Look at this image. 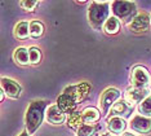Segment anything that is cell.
I'll return each mask as SVG.
<instances>
[{
  "mask_svg": "<svg viewBox=\"0 0 151 136\" xmlns=\"http://www.w3.org/2000/svg\"><path fill=\"white\" fill-rule=\"evenodd\" d=\"M48 106V103L45 100H35L29 105L25 116V123H26V131L30 135L35 134L36 130L42 126L44 116H45V109Z\"/></svg>",
  "mask_w": 151,
  "mask_h": 136,
  "instance_id": "obj_1",
  "label": "cell"
},
{
  "mask_svg": "<svg viewBox=\"0 0 151 136\" xmlns=\"http://www.w3.org/2000/svg\"><path fill=\"white\" fill-rule=\"evenodd\" d=\"M110 3L109 1H92L88 10V20L94 30H102L110 17Z\"/></svg>",
  "mask_w": 151,
  "mask_h": 136,
  "instance_id": "obj_2",
  "label": "cell"
},
{
  "mask_svg": "<svg viewBox=\"0 0 151 136\" xmlns=\"http://www.w3.org/2000/svg\"><path fill=\"white\" fill-rule=\"evenodd\" d=\"M112 12L116 18L122 21H132L134 18L133 15L136 13V4L133 1H124V0L114 1L112 3Z\"/></svg>",
  "mask_w": 151,
  "mask_h": 136,
  "instance_id": "obj_3",
  "label": "cell"
},
{
  "mask_svg": "<svg viewBox=\"0 0 151 136\" xmlns=\"http://www.w3.org/2000/svg\"><path fill=\"white\" fill-rule=\"evenodd\" d=\"M119 97H120V91L118 88H112L111 87V88L104 91L101 99H99V108H101L104 116H106L112 109V106L116 104Z\"/></svg>",
  "mask_w": 151,
  "mask_h": 136,
  "instance_id": "obj_4",
  "label": "cell"
},
{
  "mask_svg": "<svg viewBox=\"0 0 151 136\" xmlns=\"http://www.w3.org/2000/svg\"><path fill=\"white\" fill-rule=\"evenodd\" d=\"M151 25V18L147 13H138L134 16V18L129 22L128 27L133 33H145L150 29Z\"/></svg>",
  "mask_w": 151,
  "mask_h": 136,
  "instance_id": "obj_5",
  "label": "cell"
},
{
  "mask_svg": "<svg viewBox=\"0 0 151 136\" xmlns=\"http://www.w3.org/2000/svg\"><path fill=\"white\" fill-rule=\"evenodd\" d=\"M149 89L147 88H137V87H133V88H128L125 92L124 100L129 104L130 106L134 105V104H141L146 97H149Z\"/></svg>",
  "mask_w": 151,
  "mask_h": 136,
  "instance_id": "obj_6",
  "label": "cell"
},
{
  "mask_svg": "<svg viewBox=\"0 0 151 136\" xmlns=\"http://www.w3.org/2000/svg\"><path fill=\"white\" fill-rule=\"evenodd\" d=\"M150 81V75L146 68L136 66L132 71V84L137 88H145V86Z\"/></svg>",
  "mask_w": 151,
  "mask_h": 136,
  "instance_id": "obj_7",
  "label": "cell"
},
{
  "mask_svg": "<svg viewBox=\"0 0 151 136\" xmlns=\"http://www.w3.org/2000/svg\"><path fill=\"white\" fill-rule=\"evenodd\" d=\"M130 128L138 134H149L151 132V118L143 117L141 114L134 116L130 121Z\"/></svg>",
  "mask_w": 151,
  "mask_h": 136,
  "instance_id": "obj_8",
  "label": "cell"
},
{
  "mask_svg": "<svg viewBox=\"0 0 151 136\" xmlns=\"http://www.w3.org/2000/svg\"><path fill=\"white\" fill-rule=\"evenodd\" d=\"M1 89L11 99H18L22 93L21 86L11 78H1Z\"/></svg>",
  "mask_w": 151,
  "mask_h": 136,
  "instance_id": "obj_9",
  "label": "cell"
},
{
  "mask_svg": "<svg viewBox=\"0 0 151 136\" xmlns=\"http://www.w3.org/2000/svg\"><path fill=\"white\" fill-rule=\"evenodd\" d=\"M88 91H89V84L88 83H80V84H75V86L67 87L63 92L67 93V95H70L75 101H76V103H79V101H81L85 97V95L88 93Z\"/></svg>",
  "mask_w": 151,
  "mask_h": 136,
  "instance_id": "obj_10",
  "label": "cell"
},
{
  "mask_svg": "<svg viewBox=\"0 0 151 136\" xmlns=\"http://www.w3.org/2000/svg\"><path fill=\"white\" fill-rule=\"evenodd\" d=\"M76 105H78L76 101L70 95H67V93H65V92L61 96H58V99H57V106L60 108L63 113H68V114L74 113Z\"/></svg>",
  "mask_w": 151,
  "mask_h": 136,
  "instance_id": "obj_11",
  "label": "cell"
},
{
  "mask_svg": "<svg viewBox=\"0 0 151 136\" xmlns=\"http://www.w3.org/2000/svg\"><path fill=\"white\" fill-rule=\"evenodd\" d=\"M47 119L52 124H61L65 121V113L57 105H50L47 109Z\"/></svg>",
  "mask_w": 151,
  "mask_h": 136,
  "instance_id": "obj_12",
  "label": "cell"
},
{
  "mask_svg": "<svg viewBox=\"0 0 151 136\" xmlns=\"http://www.w3.org/2000/svg\"><path fill=\"white\" fill-rule=\"evenodd\" d=\"M130 111H132V106H130L125 100H123V101H118V103L112 106V109L110 110V113H111L112 117L125 118L130 114Z\"/></svg>",
  "mask_w": 151,
  "mask_h": 136,
  "instance_id": "obj_13",
  "label": "cell"
},
{
  "mask_svg": "<svg viewBox=\"0 0 151 136\" xmlns=\"http://www.w3.org/2000/svg\"><path fill=\"white\" fill-rule=\"evenodd\" d=\"M107 128L111 134H122L127 128V122L122 117H112L107 122Z\"/></svg>",
  "mask_w": 151,
  "mask_h": 136,
  "instance_id": "obj_14",
  "label": "cell"
},
{
  "mask_svg": "<svg viewBox=\"0 0 151 136\" xmlns=\"http://www.w3.org/2000/svg\"><path fill=\"white\" fill-rule=\"evenodd\" d=\"M14 36L17 39H27L30 36V23L26 21H21L14 26Z\"/></svg>",
  "mask_w": 151,
  "mask_h": 136,
  "instance_id": "obj_15",
  "label": "cell"
},
{
  "mask_svg": "<svg viewBox=\"0 0 151 136\" xmlns=\"http://www.w3.org/2000/svg\"><path fill=\"white\" fill-rule=\"evenodd\" d=\"M13 58H14L16 62L19 64V65H29L30 64V52H29L27 48L19 47L14 51Z\"/></svg>",
  "mask_w": 151,
  "mask_h": 136,
  "instance_id": "obj_16",
  "label": "cell"
},
{
  "mask_svg": "<svg viewBox=\"0 0 151 136\" xmlns=\"http://www.w3.org/2000/svg\"><path fill=\"white\" fill-rule=\"evenodd\" d=\"M81 116H83V121L88 124H93L101 117L98 109H96V108H85L83 110V113H81Z\"/></svg>",
  "mask_w": 151,
  "mask_h": 136,
  "instance_id": "obj_17",
  "label": "cell"
},
{
  "mask_svg": "<svg viewBox=\"0 0 151 136\" xmlns=\"http://www.w3.org/2000/svg\"><path fill=\"white\" fill-rule=\"evenodd\" d=\"M120 30V21L119 18H116L115 16L110 17V18L106 21L105 26H104V31L109 35H114Z\"/></svg>",
  "mask_w": 151,
  "mask_h": 136,
  "instance_id": "obj_18",
  "label": "cell"
},
{
  "mask_svg": "<svg viewBox=\"0 0 151 136\" xmlns=\"http://www.w3.org/2000/svg\"><path fill=\"white\" fill-rule=\"evenodd\" d=\"M83 116H81L80 113H78V111H74V113L68 114L67 117V124L68 127L71 128H80L81 126H83Z\"/></svg>",
  "mask_w": 151,
  "mask_h": 136,
  "instance_id": "obj_19",
  "label": "cell"
},
{
  "mask_svg": "<svg viewBox=\"0 0 151 136\" xmlns=\"http://www.w3.org/2000/svg\"><path fill=\"white\" fill-rule=\"evenodd\" d=\"M44 34V25L40 21H31L30 22V36L31 38H40Z\"/></svg>",
  "mask_w": 151,
  "mask_h": 136,
  "instance_id": "obj_20",
  "label": "cell"
},
{
  "mask_svg": "<svg viewBox=\"0 0 151 136\" xmlns=\"http://www.w3.org/2000/svg\"><path fill=\"white\" fill-rule=\"evenodd\" d=\"M138 110H139L141 116L147 117V118H150V117H151V96L146 97V99L139 104Z\"/></svg>",
  "mask_w": 151,
  "mask_h": 136,
  "instance_id": "obj_21",
  "label": "cell"
},
{
  "mask_svg": "<svg viewBox=\"0 0 151 136\" xmlns=\"http://www.w3.org/2000/svg\"><path fill=\"white\" fill-rule=\"evenodd\" d=\"M96 131H97V126L84 123L83 126L78 130V136H93L96 134Z\"/></svg>",
  "mask_w": 151,
  "mask_h": 136,
  "instance_id": "obj_22",
  "label": "cell"
},
{
  "mask_svg": "<svg viewBox=\"0 0 151 136\" xmlns=\"http://www.w3.org/2000/svg\"><path fill=\"white\" fill-rule=\"evenodd\" d=\"M30 52V64H39L40 60H42V53H40V49L36 47H31L29 49Z\"/></svg>",
  "mask_w": 151,
  "mask_h": 136,
  "instance_id": "obj_23",
  "label": "cell"
},
{
  "mask_svg": "<svg viewBox=\"0 0 151 136\" xmlns=\"http://www.w3.org/2000/svg\"><path fill=\"white\" fill-rule=\"evenodd\" d=\"M19 4H21V7L25 10H29V12H31V10L35 9V7L39 4V1H21Z\"/></svg>",
  "mask_w": 151,
  "mask_h": 136,
  "instance_id": "obj_24",
  "label": "cell"
},
{
  "mask_svg": "<svg viewBox=\"0 0 151 136\" xmlns=\"http://www.w3.org/2000/svg\"><path fill=\"white\" fill-rule=\"evenodd\" d=\"M18 136H30V134H29V132H27V131H22V132H21V134H19Z\"/></svg>",
  "mask_w": 151,
  "mask_h": 136,
  "instance_id": "obj_25",
  "label": "cell"
},
{
  "mask_svg": "<svg viewBox=\"0 0 151 136\" xmlns=\"http://www.w3.org/2000/svg\"><path fill=\"white\" fill-rule=\"evenodd\" d=\"M4 96H5V93H4V91L1 89V96H0V100H1V101L4 100Z\"/></svg>",
  "mask_w": 151,
  "mask_h": 136,
  "instance_id": "obj_26",
  "label": "cell"
},
{
  "mask_svg": "<svg viewBox=\"0 0 151 136\" xmlns=\"http://www.w3.org/2000/svg\"><path fill=\"white\" fill-rule=\"evenodd\" d=\"M122 136H134V135H132V134H123Z\"/></svg>",
  "mask_w": 151,
  "mask_h": 136,
  "instance_id": "obj_27",
  "label": "cell"
},
{
  "mask_svg": "<svg viewBox=\"0 0 151 136\" xmlns=\"http://www.w3.org/2000/svg\"><path fill=\"white\" fill-rule=\"evenodd\" d=\"M101 136H115V135H111V134H104V135H101Z\"/></svg>",
  "mask_w": 151,
  "mask_h": 136,
  "instance_id": "obj_28",
  "label": "cell"
}]
</instances>
